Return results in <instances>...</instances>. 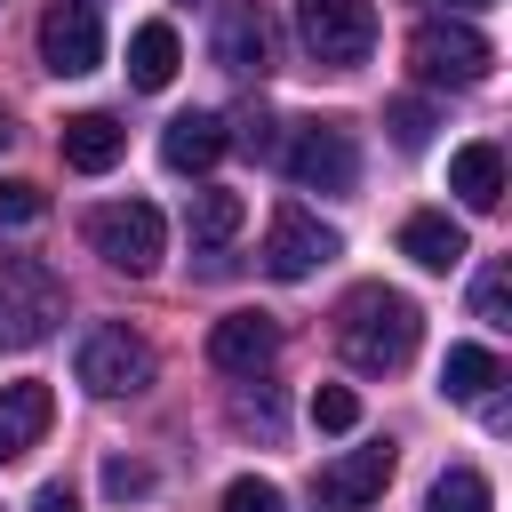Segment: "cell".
Returning <instances> with one entry per match:
<instances>
[{
	"mask_svg": "<svg viewBox=\"0 0 512 512\" xmlns=\"http://www.w3.org/2000/svg\"><path fill=\"white\" fill-rule=\"evenodd\" d=\"M280 160H288V176L304 192H352V176H360V144H352L344 120H296Z\"/></svg>",
	"mask_w": 512,
	"mask_h": 512,
	"instance_id": "52a82bcc",
	"label": "cell"
},
{
	"mask_svg": "<svg viewBox=\"0 0 512 512\" xmlns=\"http://www.w3.org/2000/svg\"><path fill=\"white\" fill-rule=\"evenodd\" d=\"M416 336H424V312H416L400 288H384V280H368V288H352V296L336 304V344H344V360H352L360 376L408 368V360H416Z\"/></svg>",
	"mask_w": 512,
	"mask_h": 512,
	"instance_id": "6da1fadb",
	"label": "cell"
},
{
	"mask_svg": "<svg viewBox=\"0 0 512 512\" xmlns=\"http://www.w3.org/2000/svg\"><path fill=\"white\" fill-rule=\"evenodd\" d=\"M392 440H368V448H344L328 472H320V496L336 504V512H360V504H376L384 496V480H392Z\"/></svg>",
	"mask_w": 512,
	"mask_h": 512,
	"instance_id": "8fae6325",
	"label": "cell"
},
{
	"mask_svg": "<svg viewBox=\"0 0 512 512\" xmlns=\"http://www.w3.org/2000/svg\"><path fill=\"white\" fill-rule=\"evenodd\" d=\"M232 416H240V424H256V432H264V440H272V432H280V400H272V392H256V400H240V408H232Z\"/></svg>",
	"mask_w": 512,
	"mask_h": 512,
	"instance_id": "83f0119b",
	"label": "cell"
},
{
	"mask_svg": "<svg viewBox=\"0 0 512 512\" xmlns=\"http://www.w3.org/2000/svg\"><path fill=\"white\" fill-rule=\"evenodd\" d=\"M440 8H488V0H440Z\"/></svg>",
	"mask_w": 512,
	"mask_h": 512,
	"instance_id": "f546056e",
	"label": "cell"
},
{
	"mask_svg": "<svg viewBox=\"0 0 512 512\" xmlns=\"http://www.w3.org/2000/svg\"><path fill=\"white\" fill-rule=\"evenodd\" d=\"M408 64H416V80H432V88H472V80H488L496 48H488V32L464 24V16H432V24L408 32Z\"/></svg>",
	"mask_w": 512,
	"mask_h": 512,
	"instance_id": "3957f363",
	"label": "cell"
},
{
	"mask_svg": "<svg viewBox=\"0 0 512 512\" xmlns=\"http://www.w3.org/2000/svg\"><path fill=\"white\" fill-rule=\"evenodd\" d=\"M104 488H112V496H144V488H152V472H144V464H128V456H112V464H104Z\"/></svg>",
	"mask_w": 512,
	"mask_h": 512,
	"instance_id": "4316f807",
	"label": "cell"
},
{
	"mask_svg": "<svg viewBox=\"0 0 512 512\" xmlns=\"http://www.w3.org/2000/svg\"><path fill=\"white\" fill-rule=\"evenodd\" d=\"M176 64H184L176 24H136V32H128V80H136V88H168Z\"/></svg>",
	"mask_w": 512,
	"mask_h": 512,
	"instance_id": "d6986e66",
	"label": "cell"
},
{
	"mask_svg": "<svg viewBox=\"0 0 512 512\" xmlns=\"http://www.w3.org/2000/svg\"><path fill=\"white\" fill-rule=\"evenodd\" d=\"M64 320V280L40 256H0V352H32Z\"/></svg>",
	"mask_w": 512,
	"mask_h": 512,
	"instance_id": "7a4b0ae2",
	"label": "cell"
},
{
	"mask_svg": "<svg viewBox=\"0 0 512 512\" xmlns=\"http://www.w3.org/2000/svg\"><path fill=\"white\" fill-rule=\"evenodd\" d=\"M40 64H48L56 80L96 72V64H104V16H96L88 0H56V8L40 16Z\"/></svg>",
	"mask_w": 512,
	"mask_h": 512,
	"instance_id": "9c48e42d",
	"label": "cell"
},
{
	"mask_svg": "<svg viewBox=\"0 0 512 512\" xmlns=\"http://www.w3.org/2000/svg\"><path fill=\"white\" fill-rule=\"evenodd\" d=\"M336 248H344V240H336L312 208H296V200L272 208V224H264V272H272V280H312Z\"/></svg>",
	"mask_w": 512,
	"mask_h": 512,
	"instance_id": "ba28073f",
	"label": "cell"
},
{
	"mask_svg": "<svg viewBox=\"0 0 512 512\" xmlns=\"http://www.w3.org/2000/svg\"><path fill=\"white\" fill-rule=\"evenodd\" d=\"M0 144H8V120H0Z\"/></svg>",
	"mask_w": 512,
	"mask_h": 512,
	"instance_id": "4dcf8cb0",
	"label": "cell"
},
{
	"mask_svg": "<svg viewBox=\"0 0 512 512\" xmlns=\"http://www.w3.org/2000/svg\"><path fill=\"white\" fill-rule=\"evenodd\" d=\"M224 112H176L168 128H160V160L176 168V176H208L216 160H224Z\"/></svg>",
	"mask_w": 512,
	"mask_h": 512,
	"instance_id": "7c38bea8",
	"label": "cell"
},
{
	"mask_svg": "<svg viewBox=\"0 0 512 512\" xmlns=\"http://www.w3.org/2000/svg\"><path fill=\"white\" fill-rule=\"evenodd\" d=\"M272 352H280V320H272V312H224V320L208 328V360H216L224 376H264Z\"/></svg>",
	"mask_w": 512,
	"mask_h": 512,
	"instance_id": "30bf717a",
	"label": "cell"
},
{
	"mask_svg": "<svg viewBox=\"0 0 512 512\" xmlns=\"http://www.w3.org/2000/svg\"><path fill=\"white\" fill-rule=\"evenodd\" d=\"M48 416H56V392L48 384H0V464H16L40 432H48Z\"/></svg>",
	"mask_w": 512,
	"mask_h": 512,
	"instance_id": "5bb4252c",
	"label": "cell"
},
{
	"mask_svg": "<svg viewBox=\"0 0 512 512\" xmlns=\"http://www.w3.org/2000/svg\"><path fill=\"white\" fill-rule=\"evenodd\" d=\"M472 312H480L488 328H512V280H504V264H488V272H480V288H472Z\"/></svg>",
	"mask_w": 512,
	"mask_h": 512,
	"instance_id": "cb8c5ba5",
	"label": "cell"
},
{
	"mask_svg": "<svg viewBox=\"0 0 512 512\" xmlns=\"http://www.w3.org/2000/svg\"><path fill=\"white\" fill-rule=\"evenodd\" d=\"M312 424H320V432H352V424H360V392H352V384H320V392H312Z\"/></svg>",
	"mask_w": 512,
	"mask_h": 512,
	"instance_id": "603a6c76",
	"label": "cell"
},
{
	"mask_svg": "<svg viewBox=\"0 0 512 512\" xmlns=\"http://www.w3.org/2000/svg\"><path fill=\"white\" fill-rule=\"evenodd\" d=\"M240 224H248V200H240V192H224V184H208V192H192V200H184V232H192V248H224Z\"/></svg>",
	"mask_w": 512,
	"mask_h": 512,
	"instance_id": "ac0fdd59",
	"label": "cell"
},
{
	"mask_svg": "<svg viewBox=\"0 0 512 512\" xmlns=\"http://www.w3.org/2000/svg\"><path fill=\"white\" fill-rule=\"evenodd\" d=\"M496 376H504V368H496L488 344H448V360H440V392H448V400H488Z\"/></svg>",
	"mask_w": 512,
	"mask_h": 512,
	"instance_id": "ffe728a7",
	"label": "cell"
},
{
	"mask_svg": "<svg viewBox=\"0 0 512 512\" xmlns=\"http://www.w3.org/2000/svg\"><path fill=\"white\" fill-rule=\"evenodd\" d=\"M496 496H488V472H472V464H448L440 480H432V496H424V512H488Z\"/></svg>",
	"mask_w": 512,
	"mask_h": 512,
	"instance_id": "44dd1931",
	"label": "cell"
},
{
	"mask_svg": "<svg viewBox=\"0 0 512 512\" xmlns=\"http://www.w3.org/2000/svg\"><path fill=\"white\" fill-rule=\"evenodd\" d=\"M80 384L96 392V400H128V392H144L152 376H160V360H152V344L136 336V328H120V320H104V328H88L80 336Z\"/></svg>",
	"mask_w": 512,
	"mask_h": 512,
	"instance_id": "277c9868",
	"label": "cell"
},
{
	"mask_svg": "<svg viewBox=\"0 0 512 512\" xmlns=\"http://www.w3.org/2000/svg\"><path fill=\"white\" fill-rule=\"evenodd\" d=\"M216 512H288V496L272 488V480H256V472H240L232 488H224V504Z\"/></svg>",
	"mask_w": 512,
	"mask_h": 512,
	"instance_id": "d4e9b609",
	"label": "cell"
},
{
	"mask_svg": "<svg viewBox=\"0 0 512 512\" xmlns=\"http://www.w3.org/2000/svg\"><path fill=\"white\" fill-rule=\"evenodd\" d=\"M56 144H64V168H80V176H104V168L128 152V128H120L112 112H72Z\"/></svg>",
	"mask_w": 512,
	"mask_h": 512,
	"instance_id": "2e32d148",
	"label": "cell"
},
{
	"mask_svg": "<svg viewBox=\"0 0 512 512\" xmlns=\"http://www.w3.org/2000/svg\"><path fill=\"white\" fill-rule=\"evenodd\" d=\"M384 128H392L400 152H424V144H432V112H424L416 96H392V104H384Z\"/></svg>",
	"mask_w": 512,
	"mask_h": 512,
	"instance_id": "7402d4cb",
	"label": "cell"
},
{
	"mask_svg": "<svg viewBox=\"0 0 512 512\" xmlns=\"http://www.w3.org/2000/svg\"><path fill=\"white\" fill-rule=\"evenodd\" d=\"M40 216H48L40 184H0V224H40Z\"/></svg>",
	"mask_w": 512,
	"mask_h": 512,
	"instance_id": "484cf974",
	"label": "cell"
},
{
	"mask_svg": "<svg viewBox=\"0 0 512 512\" xmlns=\"http://www.w3.org/2000/svg\"><path fill=\"white\" fill-rule=\"evenodd\" d=\"M400 256H408L416 272H456V264L472 256V240H464V224H456V216L424 208V216H408V224H400Z\"/></svg>",
	"mask_w": 512,
	"mask_h": 512,
	"instance_id": "4fadbf2b",
	"label": "cell"
},
{
	"mask_svg": "<svg viewBox=\"0 0 512 512\" xmlns=\"http://www.w3.org/2000/svg\"><path fill=\"white\" fill-rule=\"evenodd\" d=\"M32 512H80V496H72V488H64V480H48V488H40V496H32Z\"/></svg>",
	"mask_w": 512,
	"mask_h": 512,
	"instance_id": "f1b7e54d",
	"label": "cell"
},
{
	"mask_svg": "<svg viewBox=\"0 0 512 512\" xmlns=\"http://www.w3.org/2000/svg\"><path fill=\"white\" fill-rule=\"evenodd\" d=\"M448 192H456L472 216H488V208L504 200V152H496V144H456V152H448Z\"/></svg>",
	"mask_w": 512,
	"mask_h": 512,
	"instance_id": "e0dca14e",
	"label": "cell"
},
{
	"mask_svg": "<svg viewBox=\"0 0 512 512\" xmlns=\"http://www.w3.org/2000/svg\"><path fill=\"white\" fill-rule=\"evenodd\" d=\"M88 248L112 272H152L160 248H168V224H160L152 200H104V208H88Z\"/></svg>",
	"mask_w": 512,
	"mask_h": 512,
	"instance_id": "8992f818",
	"label": "cell"
},
{
	"mask_svg": "<svg viewBox=\"0 0 512 512\" xmlns=\"http://www.w3.org/2000/svg\"><path fill=\"white\" fill-rule=\"evenodd\" d=\"M296 40H304V56H320L328 72H352V64H368V48H376V8H368V0H296Z\"/></svg>",
	"mask_w": 512,
	"mask_h": 512,
	"instance_id": "5b68a950",
	"label": "cell"
},
{
	"mask_svg": "<svg viewBox=\"0 0 512 512\" xmlns=\"http://www.w3.org/2000/svg\"><path fill=\"white\" fill-rule=\"evenodd\" d=\"M264 56H272V32H264L256 0H224L216 8V64L224 72H264Z\"/></svg>",
	"mask_w": 512,
	"mask_h": 512,
	"instance_id": "9a60e30c",
	"label": "cell"
}]
</instances>
